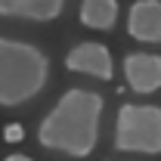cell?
<instances>
[{"label": "cell", "mask_w": 161, "mask_h": 161, "mask_svg": "<svg viewBox=\"0 0 161 161\" xmlns=\"http://www.w3.org/2000/svg\"><path fill=\"white\" fill-rule=\"evenodd\" d=\"M105 99L102 93L71 87L59 96V102L50 108V115L37 124V142L50 152H62L71 158L93 155L99 142V118Z\"/></svg>", "instance_id": "1"}, {"label": "cell", "mask_w": 161, "mask_h": 161, "mask_svg": "<svg viewBox=\"0 0 161 161\" xmlns=\"http://www.w3.org/2000/svg\"><path fill=\"white\" fill-rule=\"evenodd\" d=\"M50 80V56L16 37H0V105L16 108L43 93Z\"/></svg>", "instance_id": "2"}, {"label": "cell", "mask_w": 161, "mask_h": 161, "mask_svg": "<svg viewBox=\"0 0 161 161\" xmlns=\"http://www.w3.org/2000/svg\"><path fill=\"white\" fill-rule=\"evenodd\" d=\"M115 149L118 152H140L161 155V108L124 102L115 118Z\"/></svg>", "instance_id": "3"}, {"label": "cell", "mask_w": 161, "mask_h": 161, "mask_svg": "<svg viewBox=\"0 0 161 161\" xmlns=\"http://www.w3.org/2000/svg\"><path fill=\"white\" fill-rule=\"evenodd\" d=\"M65 68L75 71V75L96 78V80H112V75H115L108 47L105 43H93V40H84L78 47H71L68 56H65Z\"/></svg>", "instance_id": "4"}, {"label": "cell", "mask_w": 161, "mask_h": 161, "mask_svg": "<svg viewBox=\"0 0 161 161\" xmlns=\"http://www.w3.org/2000/svg\"><path fill=\"white\" fill-rule=\"evenodd\" d=\"M124 78L133 93H155L161 90V56L155 53H130L124 59Z\"/></svg>", "instance_id": "5"}, {"label": "cell", "mask_w": 161, "mask_h": 161, "mask_svg": "<svg viewBox=\"0 0 161 161\" xmlns=\"http://www.w3.org/2000/svg\"><path fill=\"white\" fill-rule=\"evenodd\" d=\"M127 34L140 43H161V0H136L130 6Z\"/></svg>", "instance_id": "6"}, {"label": "cell", "mask_w": 161, "mask_h": 161, "mask_svg": "<svg viewBox=\"0 0 161 161\" xmlns=\"http://www.w3.org/2000/svg\"><path fill=\"white\" fill-rule=\"evenodd\" d=\"M65 0H0V19L53 22L62 16Z\"/></svg>", "instance_id": "7"}, {"label": "cell", "mask_w": 161, "mask_h": 161, "mask_svg": "<svg viewBox=\"0 0 161 161\" xmlns=\"http://www.w3.org/2000/svg\"><path fill=\"white\" fill-rule=\"evenodd\" d=\"M118 22V0H80V25L93 31H112Z\"/></svg>", "instance_id": "8"}, {"label": "cell", "mask_w": 161, "mask_h": 161, "mask_svg": "<svg viewBox=\"0 0 161 161\" xmlns=\"http://www.w3.org/2000/svg\"><path fill=\"white\" fill-rule=\"evenodd\" d=\"M22 136H25V130H22L19 124H9L6 127V142H19Z\"/></svg>", "instance_id": "9"}, {"label": "cell", "mask_w": 161, "mask_h": 161, "mask_svg": "<svg viewBox=\"0 0 161 161\" xmlns=\"http://www.w3.org/2000/svg\"><path fill=\"white\" fill-rule=\"evenodd\" d=\"M3 161H34V158H28V155H6Z\"/></svg>", "instance_id": "10"}]
</instances>
